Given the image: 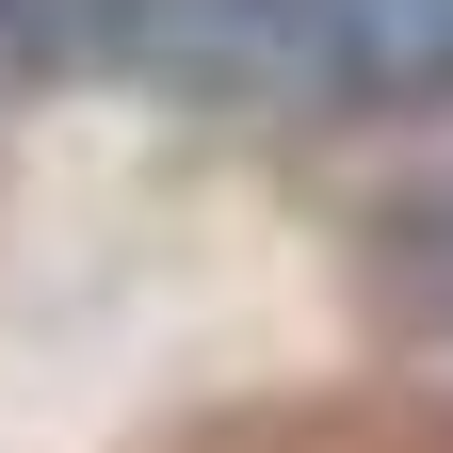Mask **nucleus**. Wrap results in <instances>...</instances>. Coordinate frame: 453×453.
<instances>
[{
    "label": "nucleus",
    "mask_w": 453,
    "mask_h": 453,
    "mask_svg": "<svg viewBox=\"0 0 453 453\" xmlns=\"http://www.w3.org/2000/svg\"><path fill=\"white\" fill-rule=\"evenodd\" d=\"M372 308H388V324H421V340H453V179L372 211Z\"/></svg>",
    "instance_id": "obj_1"
},
{
    "label": "nucleus",
    "mask_w": 453,
    "mask_h": 453,
    "mask_svg": "<svg viewBox=\"0 0 453 453\" xmlns=\"http://www.w3.org/2000/svg\"><path fill=\"white\" fill-rule=\"evenodd\" d=\"M0 65H49V81H65V0H0Z\"/></svg>",
    "instance_id": "obj_2"
}]
</instances>
